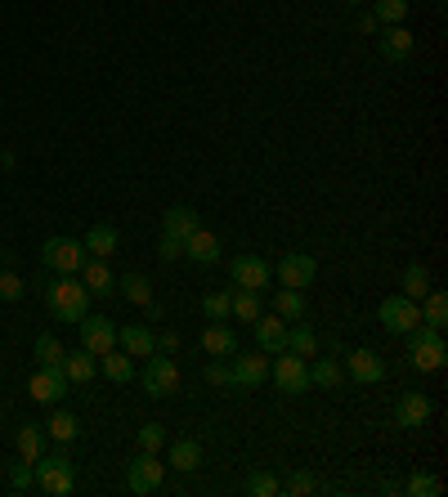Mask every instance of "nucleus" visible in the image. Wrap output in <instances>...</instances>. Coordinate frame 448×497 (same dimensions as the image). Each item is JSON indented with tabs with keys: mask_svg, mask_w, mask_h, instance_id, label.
Masks as SVG:
<instances>
[{
	"mask_svg": "<svg viewBox=\"0 0 448 497\" xmlns=\"http://www.w3.org/2000/svg\"><path fill=\"white\" fill-rule=\"evenodd\" d=\"M45 310H50L58 323H81L86 310H90L86 282H77L72 273H58L54 282H45Z\"/></svg>",
	"mask_w": 448,
	"mask_h": 497,
	"instance_id": "nucleus-1",
	"label": "nucleus"
},
{
	"mask_svg": "<svg viewBox=\"0 0 448 497\" xmlns=\"http://www.w3.org/2000/svg\"><path fill=\"white\" fill-rule=\"evenodd\" d=\"M444 359H448L444 332H435V327L417 323V327L408 332V363H413L417 372H439V368H444Z\"/></svg>",
	"mask_w": 448,
	"mask_h": 497,
	"instance_id": "nucleus-2",
	"label": "nucleus"
},
{
	"mask_svg": "<svg viewBox=\"0 0 448 497\" xmlns=\"http://www.w3.org/2000/svg\"><path fill=\"white\" fill-rule=\"evenodd\" d=\"M269 377L278 381L282 394H305L310 390V363L291 349H278V359L269 363Z\"/></svg>",
	"mask_w": 448,
	"mask_h": 497,
	"instance_id": "nucleus-3",
	"label": "nucleus"
},
{
	"mask_svg": "<svg viewBox=\"0 0 448 497\" xmlns=\"http://www.w3.org/2000/svg\"><path fill=\"white\" fill-rule=\"evenodd\" d=\"M36 470V484L50 493V497H67L72 493V484H77V479H72V462H67V453H50V457H36L32 462Z\"/></svg>",
	"mask_w": 448,
	"mask_h": 497,
	"instance_id": "nucleus-4",
	"label": "nucleus"
},
{
	"mask_svg": "<svg viewBox=\"0 0 448 497\" xmlns=\"http://www.w3.org/2000/svg\"><path fill=\"white\" fill-rule=\"evenodd\" d=\"M377 318H382V327H386V332H395V336H408V332L421 323V310H417V301H408V296L399 292V296H386V301H382Z\"/></svg>",
	"mask_w": 448,
	"mask_h": 497,
	"instance_id": "nucleus-5",
	"label": "nucleus"
},
{
	"mask_svg": "<svg viewBox=\"0 0 448 497\" xmlns=\"http://www.w3.org/2000/svg\"><path fill=\"white\" fill-rule=\"evenodd\" d=\"M41 260H45V269H54V273H77V269L86 264V247H81L77 238H50V242L41 247Z\"/></svg>",
	"mask_w": 448,
	"mask_h": 497,
	"instance_id": "nucleus-6",
	"label": "nucleus"
},
{
	"mask_svg": "<svg viewBox=\"0 0 448 497\" xmlns=\"http://www.w3.org/2000/svg\"><path fill=\"white\" fill-rule=\"evenodd\" d=\"M229 278L243 292H265L274 282V264L265 256H238V260H229Z\"/></svg>",
	"mask_w": 448,
	"mask_h": 497,
	"instance_id": "nucleus-7",
	"label": "nucleus"
},
{
	"mask_svg": "<svg viewBox=\"0 0 448 497\" xmlns=\"http://www.w3.org/2000/svg\"><path fill=\"white\" fill-rule=\"evenodd\" d=\"M278 282L282 287H296V292H305V287H314V273H319V264H314V256H305V251H287L282 260H278Z\"/></svg>",
	"mask_w": 448,
	"mask_h": 497,
	"instance_id": "nucleus-8",
	"label": "nucleus"
},
{
	"mask_svg": "<svg viewBox=\"0 0 448 497\" xmlns=\"http://www.w3.org/2000/svg\"><path fill=\"white\" fill-rule=\"evenodd\" d=\"M143 390L153 394V399H171V394L180 390V368H175L171 354H166V359H153V354H148V368H143Z\"/></svg>",
	"mask_w": 448,
	"mask_h": 497,
	"instance_id": "nucleus-9",
	"label": "nucleus"
},
{
	"mask_svg": "<svg viewBox=\"0 0 448 497\" xmlns=\"http://www.w3.org/2000/svg\"><path fill=\"white\" fill-rule=\"evenodd\" d=\"M229 372H234V386H247V390H256V386H265V381H269V354H265V349L234 354Z\"/></svg>",
	"mask_w": 448,
	"mask_h": 497,
	"instance_id": "nucleus-10",
	"label": "nucleus"
},
{
	"mask_svg": "<svg viewBox=\"0 0 448 497\" xmlns=\"http://www.w3.org/2000/svg\"><path fill=\"white\" fill-rule=\"evenodd\" d=\"M130 488L135 493H158L162 488V479H166V462L158 457V453H139L135 462H130Z\"/></svg>",
	"mask_w": 448,
	"mask_h": 497,
	"instance_id": "nucleus-11",
	"label": "nucleus"
},
{
	"mask_svg": "<svg viewBox=\"0 0 448 497\" xmlns=\"http://www.w3.org/2000/svg\"><path fill=\"white\" fill-rule=\"evenodd\" d=\"M81 349H90L95 359H99V354H108V349H117V327H112V318L86 314V318H81Z\"/></svg>",
	"mask_w": 448,
	"mask_h": 497,
	"instance_id": "nucleus-12",
	"label": "nucleus"
},
{
	"mask_svg": "<svg viewBox=\"0 0 448 497\" xmlns=\"http://www.w3.org/2000/svg\"><path fill=\"white\" fill-rule=\"evenodd\" d=\"M27 394H32L36 403H58V399L67 394V377H63V368H36V372H32V381H27Z\"/></svg>",
	"mask_w": 448,
	"mask_h": 497,
	"instance_id": "nucleus-13",
	"label": "nucleus"
},
{
	"mask_svg": "<svg viewBox=\"0 0 448 497\" xmlns=\"http://www.w3.org/2000/svg\"><path fill=\"white\" fill-rule=\"evenodd\" d=\"M202 349L211 354V359H234V354H238V332L229 323H206Z\"/></svg>",
	"mask_w": 448,
	"mask_h": 497,
	"instance_id": "nucleus-14",
	"label": "nucleus"
},
{
	"mask_svg": "<svg viewBox=\"0 0 448 497\" xmlns=\"http://www.w3.org/2000/svg\"><path fill=\"white\" fill-rule=\"evenodd\" d=\"M395 421L404 425V431H421V425L430 421V399L426 394H399V403H395Z\"/></svg>",
	"mask_w": 448,
	"mask_h": 497,
	"instance_id": "nucleus-15",
	"label": "nucleus"
},
{
	"mask_svg": "<svg viewBox=\"0 0 448 497\" xmlns=\"http://www.w3.org/2000/svg\"><path fill=\"white\" fill-rule=\"evenodd\" d=\"M350 377H354L359 386H377V381L386 377L382 354H377V349H354V354H350Z\"/></svg>",
	"mask_w": 448,
	"mask_h": 497,
	"instance_id": "nucleus-16",
	"label": "nucleus"
},
{
	"mask_svg": "<svg viewBox=\"0 0 448 497\" xmlns=\"http://www.w3.org/2000/svg\"><path fill=\"white\" fill-rule=\"evenodd\" d=\"M117 345H121V354H130V359H148V354L158 349V336L148 327H139V323H130V327H117Z\"/></svg>",
	"mask_w": 448,
	"mask_h": 497,
	"instance_id": "nucleus-17",
	"label": "nucleus"
},
{
	"mask_svg": "<svg viewBox=\"0 0 448 497\" xmlns=\"http://www.w3.org/2000/svg\"><path fill=\"white\" fill-rule=\"evenodd\" d=\"M184 256H189L193 264H215V260H220V238L197 225V229L184 238Z\"/></svg>",
	"mask_w": 448,
	"mask_h": 497,
	"instance_id": "nucleus-18",
	"label": "nucleus"
},
{
	"mask_svg": "<svg viewBox=\"0 0 448 497\" xmlns=\"http://www.w3.org/2000/svg\"><path fill=\"white\" fill-rule=\"evenodd\" d=\"M251 327H256V345H260L265 354H278V349L287 345V323H282L278 314H260Z\"/></svg>",
	"mask_w": 448,
	"mask_h": 497,
	"instance_id": "nucleus-19",
	"label": "nucleus"
},
{
	"mask_svg": "<svg viewBox=\"0 0 448 497\" xmlns=\"http://www.w3.org/2000/svg\"><path fill=\"white\" fill-rule=\"evenodd\" d=\"M413 32L404 27V23H390L386 32H382V58H390V63H404L408 54H413Z\"/></svg>",
	"mask_w": 448,
	"mask_h": 497,
	"instance_id": "nucleus-20",
	"label": "nucleus"
},
{
	"mask_svg": "<svg viewBox=\"0 0 448 497\" xmlns=\"http://www.w3.org/2000/svg\"><path fill=\"white\" fill-rule=\"evenodd\" d=\"M95 372H99V363H95L90 349H67V354H63V377H67V381L86 386V381H95Z\"/></svg>",
	"mask_w": 448,
	"mask_h": 497,
	"instance_id": "nucleus-21",
	"label": "nucleus"
},
{
	"mask_svg": "<svg viewBox=\"0 0 448 497\" xmlns=\"http://www.w3.org/2000/svg\"><path fill=\"white\" fill-rule=\"evenodd\" d=\"M193 229H197V210H193V206H171L166 216H162V233H166V238H180V242H184Z\"/></svg>",
	"mask_w": 448,
	"mask_h": 497,
	"instance_id": "nucleus-22",
	"label": "nucleus"
},
{
	"mask_svg": "<svg viewBox=\"0 0 448 497\" xmlns=\"http://www.w3.org/2000/svg\"><path fill=\"white\" fill-rule=\"evenodd\" d=\"M81 273H86V292H95V296H108V292H117V278H112V269L95 256V260H86L81 264Z\"/></svg>",
	"mask_w": 448,
	"mask_h": 497,
	"instance_id": "nucleus-23",
	"label": "nucleus"
},
{
	"mask_svg": "<svg viewBox=\"0 0 448 497\" xmlns=\"http://www.w3.org/2000/svg\"><path fill=\"white\" fill-rule=\"evenodd\" d=\"M282 349L301 354V359H314V354H319V336H314V327H310V323H291V327H287V345H282Z\"/></svg>",
	"mask_w": 448,
	"mask_h": 497,
	"instance_id": "nucleus-24",
	"label": "nucleus"
},
{
	"mask_svg": "<svg viewBox=\"0 0 448 497\" xmlns=\"http://www.w3.org/2000/svg\"><path fill=\"white\" fill-rule=\"evenodd\" d=\"M274 314L282 323H301L305 318V292H296V287H282L278 301H274Z\"/></svg>",
	"mask_w": 448,
	"mask_h": 497,
	"instance_id": "nucleus-25",
	"label": "nucleus"
},
{
	"mask_svg": "<svg viewBox=\"0 0 448 497\" xmlns=\"http://www.w3.org/2000/svg\"><path fill=\"white\" fill-rule=\"evenodd\" d=\"M417 310H421V323H426V327L444 332V323H448V301H444V292H426V296L417 301Z\"/></svg>",
	"mask_w": 448,
	"mask_h": 497,
	"instance_id": "nucleus-26",
	"label": "nucleus"
},
{
	"mask_svg": "<svg viewBox=\"0 0 448 497\" xmlns=\"http://www.w3.org/2000/svg\"><path fill=\"white\" fill-rule=\"evenodd\" d=\"M99 368H104V377H108V381H117V386H126V381L135 377V363H130V354H117V349L99 354Z\"/></svg>",
	"mask_w": 448,
	"mask_h": 497,
	"instance_id": "nucleus-27",
	"label": "nucleus"
},
{
	"mask_svg": "<svg viewBox=\"0 0 448 497\" xmlns=\"http://www.w3.org/2000/svg\"><path fill=\"white\" fill-rule=\"evenodd\" d=\"M171 466L184 470V475L197 470V466H202V444H197V440H175V444H171Z\"/></svg>",
	"mask_w": 448,
	"mask_h": 497,
	"instance_id": "nucleus-28",
	"label": "nucleus"
},
{
	"mask_svg": "<svg viewBox=\"0 0 448 497\" xmlns=\"http://www.w3.org/2000/svg\"><path fill=\"white\" fill-rule=\"evenodd\" d=\"M117 287H121V296H126L130 305H139V310H143L148 301H153V282H148L143 273H126V278L117 282Z\"/></svg>",
	"mask_w": 448,
	"mask_h": 497,
	"instance_id": "nucleus-29",
	"label": "nucleus"
},
{
	"mask_svg": "<svg viewBox=\"0 0 448 497\" xmlns=\"http://www.w3.org/2000/svg\"><path fill=\"white\" fill-rule=\"evenodd\" d=\"M399 287H404V296H408V301H421V296L430 292V273H426V264H421V260H413V264L404 269V282H399Z\"/></svg>",
	"mask_w": 448,
	"mask_h": 497,
	"instance_id": "nucleus-30",
	"label": "nucleus"
},
{
	"mask_svg": "<svg viewBox=\"0 0 448 497\" xmlns=\"http://www.w3.org/2000/svg\"><path fill=\"white\" fill-rule=\"evenodd\" d=\"M81 247H86V251H95L99 260H108V256L117 251V229H112V225H95V229L86 233V242H81Z\"/></svg>",
	"mask_w": 448,
	"mask_h": 497,
	"instance_id": "nucleus-31",
	"label": "nucleus"
},
{
	"mask_svg": "<svg viewBox=\"0 0 448 497\" xmlns=\"http://www.w3.org/2000/svg\"><path fill=\"white\" fill-rule=\"evenodd\" d=\"M32 354H36V363H41V368H63V354H67V349H63L50 332H41V336H36V345H32Z\"/></svg>",
	"mask_w": 448,
	"mask_h": 497,
	"instance_id": "nucleus-32",
	"label": "nucleus"
},
{
	"mask_svg": "<svg viewBox=\"0 0 448 497\" xmlns=\"http://www.w3.org/2000/svg\"><path fill=\"white\" fill-rule=\"evenodd\" d=\"M229 318L256 323V318H260V292H238V296H229Z\"/></svg>",
	"mask_w": 448,
	"mask_h": 497,
	"instance_id": "nucleus-33",
	"label": "nucleus"
},
{
	"mask_svg": "<svg viewBox=\"0 0 448 497\" xmlns=\"http://www.w3.org/2000/svg\"><path fill=\"white\" fill-rule=\"evenodd\" d=\"M341 377H345V372H341L336 359H319V363L310 368V386H319V390H336Z\"/></svg>",
	"mask_w": 448,
	"mask_h": 497,
	"instance_id": "nucleus-34",
	"label": "nucleus"
},
{
	"mask_svg": "<svg viewBox=\"0 0 448 497\" xmlns=\"http://www.w3.org/2000/svg\"><path fill=\"white\" fill-rule=\"evenodd\" d=\"M45 431H50L58 444H72V440L81 435V425H77V417H72V412H63V408H58V412L50 417V425H45Z\"/></svg>",
	"mask_w": 448,
	"mask_h": 497,
	"instance_id": "nucleus-35",
	"label": "nucleus"
},
{
	"mask_svg": "<svg viewBox=\"0 0 448 497\" xmlns=\"http://www.w3.org/2000/svg\"><path fill=\"white\" fill-rule=\"evenodd\" d=\"M404 14H408V0H377V5H372V19L377 23H404Z\"/></svg>",
	"mask_w": 448,
	"mask_h": 497,
	"instance_id": "nucleus-36",
	"label": "nucleus"
},
{
	"mask_svg": "<svg viewBox=\"0 0 448 497\" xmlns=\"http://www.w3.org/2000/svg\"><path fill=\"white\" fill-rule=\"evenodd\" d=\"M162 448H166V425L148 421L143 431H139V453H162Z\"/></svg>",
	"mask_w": 448,
	"mask_h": 497,
	"instance_id": "nucleus-37",
	"label": "nucleus"
},
{
	"mask_svg": "<svg viewBox=\"0 0 448 497\" xmlns=\"http://www.w3.org/2000/svg\"><path fill=\"white\" fill-rule=\"evenodd\" d=\"M202 314H206V323H229V292H211L202 301Z\"/></svg>",
	"mask_w": 448,
	"mask_h": 497,
	"instance_id": "nucleus-38",
	"label": "nucleus"
},
{
	"mask_svg": "<svg viewBox=\"0 0 448 497\" xmlns=\"http://www.w3.org/2000/svg\"><path fill=\"white\" fill-rule=\"evenodd\" d=\"M19 457L23 462L41 457V425H23V431H19Z\"/></svg>",
	"mask_w": 448,
	"mask_h": 497,
	"instance_id": "nucleus-39",
	"label": "nucleus"
},
{
	"mask_svg": "<svg viewBox=\"0 0 448 497\" xmlns=\"http://www.w3.org/2000/svg\"><path fill=\"white\" fill-rule=\"evenodd\" d=\"M278 488H282V484H278V475H269V470H256V475L247 479V493H251V497H278Z\"/></svg>",
	"mask_w": 448,
	"mask_h": 497,
	"instance_id": "nucleus-40",
	"label": "nucleus"
},
{
	"mask_svg": "<svg viewBox=\"0 0 448 497\" xmlns=\"http://www.w3.org/2000/svg\"><path fill=\"white\" fill-rule=\"evenodd\" d=\"M439 488H444V484H439V479H435V475H413V479H408V488H404V493H408V497H435V493H439Z\"/></svg>",
	"mask_w": 448,
	"mask_h": 497,
	"instance_id": "nucleus-41",
	"label": "nucleus"
},
{
	"mask_svg": "<svg viewBox=\"0 0 448 497\" xmlns=\"http://www.w3.org/2000/svg\"><path fill=\"white\" fill-rule=\"evenodd\" d=\"M0 296H5V301H19V296H23V278H19L14 269L0 273Z\"/></svg>",
	"mask_w": 448,
	"mask_h": 497,
	"instance_id": "nucleus-42",
	"label": "nucleus"
},
{
	"mask_svg": "<svg viewBox=\"0 0 448 497\" xmlns=\"http://www.w3.org/2000/svg\"><path fill=\"white\" fill-rule=\"evenodd\" d=\"M319 488V479L310 475V470H296L291 479H287V493H296V497H301V493H314Z\"/></svg>",
	"mask_w": 448,
	"mask_h": 497,
	"instance_id": "nucleus-43",
	"label": "nucleus"
},
{
	"mask_svg": "<svg viewBox=\"0 0 448 497\" xmlns=\"http://www.w3.org/2000/svg\"><path fill=\"white\" fill-rule=\"evenodd\" d=\"M158 256H162L166 264H175V260H184V242H180V238H166V233H162V242H158Z\"/></svg>",
	"mask_w": 448,
	"mask_h": 497,
	"instance_id": "nucleus-44",
	"label": "nucleus"
},
{
	"mask_svg": "<svg viewBox=\"0 0 448 497\" xmlns=\"http://www.w3.org/2000/svg\"><path fill=\"white\" fill-rule=\"evenodd\" d=\"M206 381H211V386H220V390H224V386H234L229 363H206Z\"/></svg>",
	"mask_w": 448,
	"mask_h": 497,
	"instance_id": "nucleus-45",
	"label": "nucleus"
},
{
	"mask_svg": "<svg viewBox=\"0 0 448 497\" xmlns=\"http://www.w3.org/2000/svg\"><path fill=\"white\" fill-rule=\"evenodd\" d=\"M10 484H14V488H32V484H36V475H32V462H19V466L10 470Z\"/></svg>",
	"mask_w": 448,
	"mask_h": 497,
	"instance_id": "nucleus-46",
	"label": "nucleus"
},
{
	"mask_svg": "<svg viewBox=\"0 0 448 497\" xmlns=\"http://www.w3.org/2000/svg\"><path fill=\"white\" fill-rule=\"evenodd\" d=\"M158 349H162V354H175V349H180V336H175V332H162V336H158Z\"/></svg>",
	"mask_w": 448,
	"mask_h": 497,
	"instance_id": "nucleus-47",
	"label": "nucleus"
},
{
	"mask_svg": "<svg viewBox=\"0 0 448 497\" xmlns=\"http://www.w3.org/2000/svg\"><path fill=\"white\" fill-rule=\"evenodd\" d=\"M377 27H382V23L372 19V14H363V19H359V32H377Z\"/></svg>",
	"mask_w": 448,
	"mask_h": 497,
	"instance_id": "nucleus-48",
	"label": "nucleus"
}]
</instances>
